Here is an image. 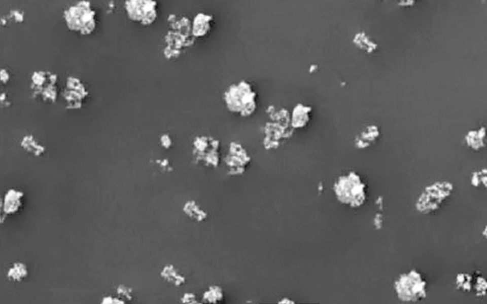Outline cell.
I'll return each mask as SVG.
<instances>
[{
  "instance_id": "obj_10",
  "label": "cell",
  "mask_w": 487,
  "mask_h": 304,
  "mask_svg": "<svg viewBox=\"0 0 487 304\" xmlns=\"http://www.w3.org/2000/svg\"><path fill=\"white\" fill-rule=\"evenodd\" d=\"M157 2L152 0H128L125 9L129 19L144 26L154 22L157 17Z\"/></svg>"
},
{
  "instance_id": "obj_26",
  "label": "cell",
  "mask_w": 487,
  "mask_h": 304,
  "mask_svg": "<svg viewBox=\"0 0 487 304\" xmlns=\"http://www.w3.org/2000/svg\"><path fill=\"white\" fill-rule=\"evenodd\" d=\"M181 301L184 303H195V296L194 294L191 293H185L181 298Z\"/></svg>"
},
{
  "instance_id": "obj_1",
  "label": "cell",
  "mask_w": 487,
  "mask_h": 304,
  "mask_svg": "<svg viewBox=\"0 0 487 304\" xmlns=\"http://www.w3.org/2000/svg\"><path fill=\"white\" fill-rule=\"evenodd\" d=\"M267 112L270 120L264 126L262 144L265 149L270 150L277 149L285 140L290 138L294 129L291 124L290 113L287 109L282 108L275 110L270 106Z\"/></svg>"
},
{
  "instance_id": "obj_9",
  "label": "cell",
  "mask_w": 487,
  "mask_h": 304,
  "mask_svg": "<svg viewBox=\"0 0 487 304\" xmlns=\"http://www.w3.org/2000/svg\"><path fill=\"white\" fill-rule=\"evenodd\" d=\"M57 76L50 71H34L31 76V90L33 98L47 103L57 99Z\"/></svg>"
},
{
  "instance_id": "obj_18",
  "label": "cell",
  "mask_w": 487,
  "mask_h": 304,
  "mask_svg": "<svg viewBox=\"0 0 487 304\" xmlns=\"http://www.w3.org/2000/svg\"><path fill=\"white\" fill-rule=\"evenodd\" d=\"M160 275L166 281L177 287L185 282V277L180 275L172 265L169 264L164 267Z\"/></svg>"
},
{
  "instance_id": "obj_23",
  "label": "cell",
  "mask_w": 487,
  "mask_h": 304,
  "mask_svg": "<svg viewBox=\"0 0 487 304\" xmlns=\"http://www.w3.org/2000/svg\"><path fill=\"white\" fill-rule=\"evenodd\" d=\"M223 297L222 289L219 286H213L204 293L203 299L206 302L215 303L220 301Z\"/></svg>"
},
{
  "instance_id": "obj_14",
  "label": "cell",
  "mask_w": 487,
  "mask_h": 304,
  "mask_svg": "<svg viewBox=\"0 0 487 304\" xmlns=\"http://www.w3.org/2000/svg\"><path fill=\"white\" fill-rule=\"evenodd\" d=\"M19 144L24 152L33 157H40L46 152V147L44 144L31 134L24 135L21 139Z\"/></svg>"
},
{
  "instance_id": "obj_24",
  "label": "cell",
  "mask_w": 487,
  "mask_h": 304,
  "mask_svg": "<svg viewBox=\"0 0 487 304\" xmlns=\"http://www.w3.org/2000/svg\"><path fill=\"white\" fill-rule=\"evenodd\" d=\"M27 274V272L25 265L21 263H16L14 267L10 270L8 276L14 280L20 281Z\"/></svg>"
},
{
  "instance_id": "obj_11",
  "label": "cell",
  "mask_w": 487,
  "mask_h": 304,
  "mask_svg": "<svg viewBox=\"0 0 487 304\" xmlns=\"http://www.w3.org/2000/svg\"><path fill=\"white\" fill-rule=\"evenodd\" d=\"M88 95V91L80 79L73 77L67 78L63 93L65 108L69 110L81 108Z\"/></svg>"
},
{
  "instance_id": "obj_28",
  "label": "cell",
  "mask_w": 487,
  "mask_h": 304,
  "mask_svg": "<svg viewBox=\"0 0 487 304\" xmlns=\"http://www.w3.org/2000/svg\"><path fill=\"white\" fill-rule=\"evenodd\" d=\"M102 303H124L123 301L119 300L116 298L111 297H105L102 300Z\"/></svg>"
},
{
  "instance_id": "obj_15",
  "label": "cell",
  "mask_w": 487,
  "mask_h": 304,
  "mask_svg": "<svg viewBox=\"0 0 487 304\" xmlns=\"http://www.w3.org/2000/svg\"><path fill=\"white\" fill-rule=\"evenodd\" d=\"M310 107L301 103L297 104L290 113L291 124L295 129H302L306 127L310 120Z\"/></svg>"
},
{
  "instance_id": "obj_12",
  "label": "cell",
  "mask_w": 487,
  "mask_h": 304,
  "mask_svg": "<svg viewBox=\"0 0 487 304\" xmlns=\"http://www.w3.org/2000/svg\"><path fill=\"white\" fill-rule=\"evenodd\" d=\"M486 128L483 126L470 129L464 135L465 144L472 151H480L486 146Z\"/></svg>"
},
{
  "instance_id": "obj_19",
  "label": "cell",
  "mask_w": 487,
  "mask_h": 304,
  "mask_svg": "<svg viewBox=\"0 0 487 304\" xmlns=\"http://www.w3.org/2000/svg\"><path fill=\"white\" fill-rule=\"evenodd\" d=\"M183 211L190 218L197 221H201L207 217L206 213L193 200L189 201L185 204Z\"/></svg>"
},
{
  "instance_id": "obj_25",
  "label": "cell",
  "mask_w": 487,
  "mask_h": 304,
  "mask_svg": "<svg viewBox=\"0 0 487 304\" xmlns=\"http://www.w3.org/2000/svg\"><path fill=\"white\" fill-rule=\"evenodd\" d=\"M131 292V290L130 289L123 285L119 286L117 289L118 293L119 295H122L128 300H130L132 298V297L130 295Z\"/></svg>"
},
{
  "instance_id": "obj_3",
  "label": "cell",
  "mask_w": 487,
  "mask_h": 304,
  "mask_svg": "<svg viewBox=\"0 0 487 304\" xmlns=\"http://www.w3.org/2000/svg\"><path fill=\"white\" fill-rule=\"evenodd\" d=\"M333 189L340 202L352 207L361 206L366 199V184L355 171L339 176L333 184Z\"/></svg>"
},
{
  "instance_id": "obj_21",
  "label": "cell",
  "mask_w": 487,
  "mask_h": 304,
  "mask_svg": "<svg viewBox=\"0 0 487 304\" xmlns=\"http://www.w3.org/2000/svg\"><path fill=\"white\" fill-rule=\"evenodd\" d=\"M470 184L475 188H485L487 183V170L482 168L474 171L470 178Z\"/></svg>"
},
{
  "instance_id": "obj_4",
  "label": "cell",
  "mask_w": 487,
  "mask_h": 304,
  "mask_svg": "<svg viewBox=\"0 0 487 304\" xmlns=\"http://www.w3.org/2000/svg\"><path fill=\"white\" fill-rule=\"evenodd\" d=\"M454 191V185L447 180H439L426 186L418 197L415 207L423 214H429L437 211L450 198Z\"/></svg>"
},
{
  "instance_id": "obj_5",
  "label": "cell",
  "mask_w": 487,
  "mask_h": 304,
  "mask_svg": "<svg viewBox=\"0 0 487 304\" xmlns=\"http://www.w3.org/2000/svg\"><path fill=\"white\" fill-rule=\"evenodd\" d=\"M394 289L398 299L404 302H418L427 296V281L415 270L400 275L395 282Z\"/></svg>"
},
{
  "instance_id": "obj_29",
  "label": "cell",
  "mask_w": 487,
  "mask_h": 304,
  "mask_svg": "<svg viewBox=\"0 0 487 304\" xmlns=\"http://www.w3.org/2000/svg\"><path fill=\"white\" fill-rule=\"evenodd\" d=\"M9 74L7 71L4 69H1L0 72V78L3 84H6L9 80Z\"/></svg>"
},
{
  "instance_id": "obj_17",
  "label": "cell",
  "mask_w": 487,
  "mask_h": 304,
  "mask_svg": "<svg viewBox=\"0 0 487 304\" xmlns=\"http://www.w3.org/2000/svg\"><path fill=\"white\" fill-rule=\"evenodd\" d=\"M24 194L14 189H9L5 195L3 201L4 211L6 213L12 214L16 212L22 204Z\"/></svg>"
},
{
  "instance_id": "obj_20",
  "label": "cell",
  "mask_w": 487,
  "mask_h": 304,
  "mask_svg": "<svg viewBox=\"0 0 487 304\" xmlns=\"http://www.w3.org/2000/svg\"><path fill=\"white\" fill-rule=\"evenodd\" d=\"M473 276L467 273H458L456 277L455 285L458 290L469 292L472 289Z\"/></svg>"
},
{
  "instance_id": "obj_31",
  "label": "cell",
  "mask_w": 487,
  "mask_h": 304,
  "mask_svg": "<svg viewBox=\"0 0 487 304\" xmlns=\"http://www.w3.org/2000/svg\"><path fill=\"white\" fill-rule=\"evenodd\" d=\"M482 236H483V237H484L485 238H486V235H487V233H486V226L484 227L483 230L482 231Z\"/></svg>"
},
{
  "instance_id": "obj_16",
  "label": "cell",
  "mask_w": 487,
  "mask_h": 304,
  "mask_svg": "<svg viewBox=\"0 0 487 304\" xmlns=\"http://www.w3.org/2000/svg\"><path fill=\"white\" fill-rule=\"evenodd\" d=\"M213 20L212 15L199 13L194 17L192 22V33L195 37L206 35L210 31Z\"/></svg>"
},
{
  "instance_id": "obj_6",
  "label": "cell",
  "mask_w": 487,
  "mask_h": 304,
  "mask_svg": "<svg viewBox=\"0 0 487 304\" xmlns=\"http://www.w3.org/2000/svg\"><path fill=\"white\" fill-rule=\"evenodd\" d=\"M64 19L68 28L83 35L91 34L95 29V12L88 1H82L64 12Z\"/></svg>"
},
{
  "instance_id": "obj_22",
  "label": "cell",
  "mask_w": 487,
  "mask_h": 304,
  "mask_svg": "<svg viewBox=\"0 0 487 304\" xmlns=\"http://www.w3.org/2000/svg\"><path fill=\"white\" fill-rule=\"evenodd\" d=\"M473 276L472 289L477 297H481L485 295L487 289V283L485 279L479 272Z\"/></svg>"
},
{
  "instance_id": "obj_8",
  "label": "cell",
  "mask_w": 487,
  "mask_h": 304,
  "mask_svg": "<svg viewBox=\"0 0 487 304\" xmlns=\"http://www.w3.org/2000/svg\"><path fill=\"white\" fill-rule=\"evenodd\" d=\"M251 162V156L242 143L236 141L230 142L224 158L228 175L233 177L242 176L247 171Z\"/></svg>"
},
{
  "instance_id": "obj_7",
  "label": "cell",
  "mask_w": 487,
  "mask_h": 304,
  "mask_svg": "<svg viewBox=\"0 0 487 304\" xmlns=\"http://www.w3.org/2000/svg\"><path fill=\"white\" fill-rule=\"evenodd\" d=\"M192 154L197 163L205 167L216 168L221 162V141L212 136H197L192 143Z\"/></svg>"
},
{
  "instance_id": "obj_27",
  "label": "cell",
  "mask_w": 487,
  "mask_h": 304,
  "mask_svg": "<svg viewBox=\"0 0 487 304\" xmlns=\"http://www.w3.org/2000/svg\"><path fill=\"white\" fill-rule=\"evenodd\" d=\"M11 17L17 22H21L23 21V14L17 11H12Z\"/></svg>"
},
{
  "instance_id": "obj_2",
  "label": "cell",
  "mask_w": 487,
  "mask_h": 304,
  "mask_svg": "<svg viewBox=\"0 0 487 304\" xmlns=\"http://www.w3.org/2000/svg\"><path fill=\"white\" fill-rule=\"evenodd\" d=\"M228 110L243 118L253 115L257 108V94L251 85L246 81L230 85L224 94Z\"/></svg>"
},
{
  "instance_id": "obj_30",
  "label": "cell",
  "mask_w": 487,
  "mask_h": 304,
  "mask_svg": "<svg viewBox=\"0 0 487 304\" xmlns=\"http://www.w3.org/2000/svg\"><path fill=\"white\" fill-rule=\"evenodd\" d=\"M292 301L288 299V298H284L280 303H293Z\"/></svg>"
},
{
  "instance_id": "obj_13",
  "label": "cell",
  "mask_w": 487,
  "mask_h": 304,
  "mask_svg": "<svg viewBox=\"0 0 487 304\" xmlns=\"http://www.w3.org/2000/svg\"><path fill=\"white\" fill-rule=\"evenodd\" d=\"M380 135L379 127L375 124L367 126L355 139V144L359 148H366L374 144Z\"/></svg>"
}]
</instances>
